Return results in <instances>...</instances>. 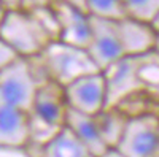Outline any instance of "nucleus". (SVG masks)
I'll return each instance as SVG.
<instances>
[{
  "mask_svg": "<svg viewBox=\"0 0 159 157\" xmlns=\"http://www.w3.org/2000/svg\"><path fill=\"white\" fill-rule=\"evenodd\" d=\"M0 38L16 52L18 57L30 59L42 54L54 41L40 19L29 11L7 10L0 21Z\"/></svg>",
  "mask_w": 159,
  "mask_h": 157,
  "instance_id": "f257e3e1",
  "label": "nucleus"
},
{
  "mask_svg": "<svg viewBox=\"0 0 159 157\" xmlns=\"http://www.w3.org/2000/svg\"><path fill=\"white\" fill-rule=\"evenodd\" d=\"M38 57L45 67L48 80L56 81L61 86H67L84 75L100 72L84 48L67 45L59 40L51 41Z\"/></svg>",
  "mask_w": 159,
  "mask_h": 157,
  "instance_id": "f03ea898",
  "label": "nucleus"
},
{
  "mask_svg": "<svg viewBox=\"0 0 159 157\" xmlns=\"http://www.w3.org/2000/svg\"><path fill=\"white\" fill-rule=\"evenodd\" d=\"M38 84L29 60L18 57L0 70V102L30 113Z\"/></svg>",
  "mask_w": 159,
  "mask_h": 157,
  "instance_id": "7ed1b4c3",
  "label": "nucleus"
},
{
  "mask_svg": "<svg viewBox=\"0 0 159 157\" xmlns=\"http://www.w3.org/2000/svg\"><path fill=\"white\" fill-rule=\"evenodd\" d=\"M116 149L126 157H153L159 151V114L148 111L129 116Z\"/></svg>",
  "mask_w": 159,
  "mask_h": 157,
  "instance_id": "20e7f679",
  "label": "nucleus"
},
{
  "mask_svg": "<svg viewBox=\"0 0 159 157\" xmlns=\"http://www.w3.org/2000/svg\"><path fill=\"white\" fill-rule=\"evenodd\" d=\"M69 110L96 116L108 107V87L103 72L89 73L64 86Z\"/></svg>",
  "mask_w": 159,
  "mask_h": 157,
  "instance_id": "39448f33",
  "label": "nucleus"
},
{
  "mask_svg": "<svg viewBox=\"0 0 159 157\" xmlns=\"http://www.w3.org/2000/svg\"><path fill=\"white\" fill-rule=\"evenodd\" d=\"M91 18V38L86 46L88 54L100 72H105L108 67L119 59H123V49L119 43V37L116 30V21Z\"/></svg>",
  "mask_w": 159,
  "mask_h": 157,
  "instance_id": "423d86ee",
  "label": "nucleus"
},
{
  "mask_svg": "<svg viewBox=\"0 0 159 157\" xmlns=\"http://www.w3.org/2000/svg\"><path fill=\"white\" fill-rule=\"evenodd\" d=\"M69 105L65 100L64 86L56 81H43L37 87L32 102L30 116L52 127H64Z\"/></svg>",
  "mask_w": 159,
  "mask_h": 157,
  "instance_id": "0eeeda50",
  "label": "nucleus"
},
{
  "mask_svg": "<svg viewBox=\"0 0 159 157\" xmlns=\"http://www.w3.org/2000/svg\"><path fill=\"white\" fill-rule=\"evenodd\" d=\"M116 30L124 57H142L156 51L159 35L150 22L126 16L116 21Z\"/></svg>",
  "mask_w": 159,
  "mask_h": 157,
  "instance_id": "6e6552de",
  "label": "nucleus"
},
{
  "mask_svg": "<svg viewBox=\"0 0 159 157\" xmlns=\"http://www.w3.org/2000/svg\"><path fill=\"white\" fill-rule=\"evenodd\" d=\"M140 59L142 57H123L103 72L108 87V107H116L121 100L143 87L139 80Z\"/></svg>",
  "mask_w": 159,
  "mask_h": 157,
  "instance_id": "1a4fd4ad",
  "label": "nucleus"
},
{
  "mask_svg": "<svg viewBox=\"0 0 159 157\" xmlns=\"http://www.w3.org/2000/svg\"><path fill=\"white\" fill-rule=\"evenodd\" d=\"M52 10L59 24V41L86 49L91 38V18L88 13L61 0H56Z\"/></svg>",
  "mask_w": 159,
  "mask_h": 157,
  "instance_id": "9d476101",
  "label": "nucleus"
},
{
  "mask_svg": "<svg viewBox=\"0 0 159 157\" xmlns=\"http://www.w3.org/2000/svg\"><path fill=\"white\" fill-rule=\"evenodd\" d=\"M30 113L0 102V148H27Z\"/></svg>",
  "mask_w": 159,
  "mask_h": 157,
  "instance_id": "9b49d317",
  "label": "nucleus"
},
{
  "mask_svg": "<svg viewBox=\"0 0 159 157\" xmlns=\"http://www.w3.org/2000/svg\"><path fill=\"white\" fill-rule=\"evenodd\" d=\"M65 125L76 135V138L83 143L92 155L100 157L108 149L99 132L96 116H89V114H83V113L69 110L67 117H65Z\"/></svg>",
  "mask_w": 159,
  "mask_h": 157,
  "instance_id": "f8f14e48",
  "label": "nucleus"
},
{
  "mask_svg": "<svg viewBox=\"0 0 159 157\" xmlns=\"http://www.w3.org/2000/svg\"><path fill=\"white\" fill-rule=\"evenodd\" d=\"M37 152L38 157H88L91 154L67 125H64L48 143L38 148Z\"/></svg>",
  "mask_w": 159,
  "mask_h": 157,
  "instance_id": "ddd939ff",
  "label": "nucleus"
},
{
  "mask_svg": "<svg viewBox=\"0 0 159 157\" xmlns=\"http://www.w3.org/2000/svg\"><path fill=\"white\" fill-rule=\"evenodd\" d=\"M129 116L121 111L118 107H108L99 114H96V122L99 127V132L102 135L103 143L107 148H116L119 140L123 137L126 122Z\"/></svg>",
  "mask_w": 159,
  "mask_h": 157,
  "instance_id": "4468645a",
  "label": "nucleus"
},
{
  "mask_svg": "<svg viewBox=\"0 0 159 157\" xmlns=\"http://www.w3.org/2000/svg\"><path fill=\"white\" fill-rule=\"evenodd\" d=\"M124 15L132 19L151 22L159 11V0H119Z\"/></svg>",
  "mask_w": 159,
  "mask_h": 157,
  "instance_id": "2eb2a0df",
  "label": "nucleus"
},
{
  "mask_svg": "<svg viewBox=\"0 0 159 157\" xmlns=\"http://www.w3.org/2000/svg\"><path fill=\"white\" fill-rule=\"evenodd\" d=\"M84 7L88 15L94 18L110 21H119L126 18L119 0H84Z\"/></svg>",
  "mask_w": 159,
  "mask_h": 157,
  "instance_id": "dca6fc26",
  "label": "nucleus"
},
{
  "mask_svg": "<svg viewBox=\"0 0 159 157\" xmlns=\"http://www.w3.org/2000/svg\"><path fill=\"white\" fill-rule=\"evenodd\" d=\"M56 0H19V10L22 11H37L43 8H51Z\"/></svg>",
  "mask_w": 159,
  "mask_h": 157,
  "instance_id": "f3484780",
  "label": "nucleus"
},
{
  "mask_svg": "<svg viewBox=\"0 0 159 157\" xmlns=\"http://www.w3.org/2000/svg\"><path fill=\"white\" fill-rule=\"evenodd\" d=\"M18 59L16 52L13 51L2 38H0V70H3L5 67H8V65L11 62H15Z\"/></svg>",
  "mask_w": 159,
  "mask_h": 157,
  "instance_id": "a211bd4d",
  "label": "nucleus"
},
{
  "mask_svg": "<svg viewBox=\"0 0 159 157\" xmlns=\"http://www.w3.org/2000/svg\"><path fill=\"white\" fill-rule=\"evenodd\" d=\"M0 157H34L27 148H0Z\"/></svg>",
  "mask_w": 159,
  "mask_h": 157,
  "instance_id": "6ab92c4d",
  "label": "nucleus"
},
{
  "mask_svg": "<svg viewBox=\"0 0 159 157\" xmlns=\"http://www.w3.org/2000/svg\"><path fill=\"white\" fill-rule=\"evenodd\" d=\"M100 157H126V155L119 151V149H116V148H108Z\"/></svg>",
  "mask_w": 159,
  "mask_h": 157,
  "instance_id": "aec40b11",
  "label": "nucleus"
},
{
  "mask_svg": "<svg viewBox=\"0 0 159 157\" xmlns=\"http://www.w3.org/2000/svg\"><path fill=\"white\" fill-rule=\"evenodd\" d=\"M61 2H65V3H70V5H73V7L80 8V10H83V11H86V7H84V0H61Z\"/></svg>",
  "mask_w": 159,
  "mask_h": 157,
  "instance_id": "412c9836",
  "label": "nucleus"
},
{
  "mask_svg": "<svg viewBox=\"0 0 159 157\" xmlns=\"http://www.w3.org/2000/svg\"><path fill=\"white\" fill-rule=\"evenodd\" d=\"M7 10H18L19 8V0H2Z\"/></svg>",
  "mask_w": 159,
  "mask_h": 157,
  "instance_id": "4be33fe9",
  "label": "nucleus"
},
{
  "mask_svg": "<svg viewBox=\"0 0 159 157\" xmlns=\"http://www.w3.org/2000/svg\"><path fill=\"white\" fill-rule=\"evenodd\" d=\"M150 24H151V27H153V29L156 30V33L159 35V11L156 13V16L153 18V21H151Z\"/></svg>",
  "mask_w": 159,
  "mask_h": 157,
  "instance_id": "5701e85b",
  "label": "nucleus"
},
{
  "mask_svg": "<svg viewBox=\"0 0 159 157\" xmlns=\"http://www.w3.org/2000/svg\"><path fill=\"white\" fill-rule=\"evenodd\" d=\"M7 13V8H5V5H3V2L0 0V21H2V18H3V15Z\"/></svg>",
  "mask_w": 159,
  "mask_h": 157,
  "instance_id": "b1692460",
  "label": "nucleus"
},
{
  "mask_svg": "<svg viewBox=\"0 0 159 157\" xmlns=\"http://www.w3.org/2000/svg\"><path fill=\"white\" fill-rule=\"evenodd\" d=\"M156 54L159 56V38H157V45H156Z\"/></svg>",
  "mask_w": 159,
  "mask_h": 157,
  "instance_id": "393cba45",
  "label": "nucleus"
},
{
  "mask_svg": "<svg viewBox=\"0 0 159 157\" xmlns=\"http://www.w3.org/2000/svg\"><path fill=\"white\" fill-rule=\"evenodd\" d=\"M88 157H97V155H92V154H89V155H88Z\"/></svg>",
  "mask_w": 159,
  "mask_h": 157,
  "instance_id": "a878e982",
  "label": "nucleus"
}]
</instances>
